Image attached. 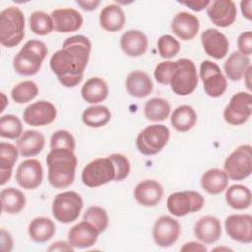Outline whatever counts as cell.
I'll return each mask as SVG.
<instances>
[{
    "label": "cell",
    "mask_w": 252,
    "mask_h": 252,
    "mask_svg": "<svg viewBox=\"0 0 252 252\" xmlns=\"http://www.w3.org/2000/svg\"><path fill=\"white\" fill-rule=\"evenodd\" d=\"M205 204L204 197L196 191L175 192L168 196L167 210L175 217H183L200 211Z\"/></svg>",
    "instance_id": "30bf717a"
},
{
    "label": "cell",
    "mask_w": 252,
    "mask_h": 252,
    "mask_svg": "<svg viewBox=\"0 0 252 252\" xmlns=\"http://www.w3.org/2000/svg\"><path fill=\"white\" fill-rule=\"evenodd\" d=\"M48 181L54 188H66L75 180L78 164L74 151L68 149H51L46 156Z\"/></svg>",
    "instance_id": "7a4b0ae2"
},
{
    "label": "cell",
    "mask_w": 252,
    "mask_h": 252,
    "mask_svg": "<svg viewBox=\"0 0 252 252\" xmlns=\"http://www.w3.org/2000/svg\"><path fill=\"white\" fill-rule=\"evenodd\" d=\"M48 53L44 42L35 39L28 40L13 59L16 73L22 76H33L38 73Z\"/></svg>",
    "instance_id": "3957f363"
},
{
    "label": "cell",
    "mask_w": 252,
    "mask_h": 252,
    "mask_svg": "<svg viewBox=\"0 0 252 252\" xmlns=\"http://www.w3.org/2000/svg\"><path fill=\"white\" fill-rule=\"evenodd\" d=\"M207 14L214 25L226 28L234 23L237 10L235 3L231 0H215L207 7Z\"/></svg>",
    "instance_id": "e0dca14e"
},
{
    "label": "cell",
    "mask_w": 252,
    "mask_h": 252,
    "mask_svg": "<svg viewBox=\"0 0 252 252\" xmlns=\"http://www.w3.org/2000/svg\"><path fill=\"white\" fill-rule=\"evenodd\" d=\"M108 86L106 82L99 77L88 79L81 89L83 99L91 104H96L104 101L108 96Z\"/></svg>",
    "instance_id": "484cf974"
},
{
    "label": "cell",
    "mask_w": 252,
    "mask_h": 252,
    "mask_svg": "<svg viewBox=\"0 0 252 252\" xmlns=\"http://www.w3.org/2000/svg\"><path fill=\"white\" fill-rule=\"evenodd\" d=\"M170 113V104L161 97H153L144 105L145 117L154 122L165 120Z\"/></svg>",
    "instance_id": "8d00e7d4"
},
{
    "label": "cell",
    "mask_w": 252,
    "mask_h": 252,
    "mask_svg": "<svg viewBox=\"0 0 252 252\" xmlns=\"http://www.w3.org/2000/svg\"><path fill=\"white\" fill-rule=\"evenodd\" d=\"M225 201L235 210H244L250 207L252 195L250 189L242 184H233L226 189Z\"/></svg>",
    "instance_id": "836d02e7"
},
{
    "label": "cell",
    "mask_w": 252,
    "mask_h": 252,
    "mask_svg": "<svg viewBox=\"0 0 252 252\" xmlns=\"http://www.w3.org/2000/svg\"><path fill=\"white\" fill-rule=\"evenodd\" d=\"M228 178L239 181L247 178L252 171V147L240 145L226 158L223 165Z\"/></svg>",
    "instance_id": "ba28073f"
},
{
    "label": "cell",
    "mask_w": 252,
    "mask_h": 252,
    "mask_svg": "<svg viewBox=\"0 0 252 252\" xmlns=\"http://www.w3.org/2000/svg\"><path fill=\"white\" fill-rule=\"evenodd\" d=\"M163 188L154 179H145L139 182L134 189L136 201L144 207H155L162 199Z\"/></svg>",
    "instance_id": "44dd1931"
},
{
    "label": "cell",
    "mask_w": 252,
    "mask_h": 252,
    "mask_svg": "<svg viewBox=\"0 0 252 252\" xmlns=\"http://www.w3.org/2000/svg\"><path fill=\"white\" fill-rule=\"evenodd\" d=\"M83 220L91 222L100 233L105 231L109 222L107 212L98 206L89 207L83 215Z\"/></svg>",
    "instance_id": "60d3db41"
},
{
    "label": "cell",
    "mask_w": 252,
    "mask_h": 252,
    "mask_svg": "<svg viewBox=\"0 0 252 252\" xmlns=\"http://www.w3.org/2000/svg\"><path fill=\"white\" fill-rule=\"evenodd\" d=\"M14 241L11 234L4 228L1 229V250L4 252H9L13 249Z\"/></svg>",
    "instance_id": "c3c4849f"
},
{
    "label": "cell",
    "mask_w": 252,
    "mask_h": 252,
    "mask_svg": "<svg viewBox=\"0 0 252 252\" xmlns=\"http://www.w3.org/2000/svg\"><path fill=\"white\" fill-rule=\"evenodd\" d=\"M100 232L89 221L84 220L72 226L68 232V242L74 248H88L93 246Z\"/></svg>",
    "instance_id": "ffe728a7"
},
{
    "label": "cell",
    "mask_w": 252,
    "mask_h": 252,
    "mask_svg": "<svg viewBox=\"0 0 252 252\" xmlns=\"http://www.w3.org/2000/svg\"><path fill=\"white\" fill-rule=\"evenodd\" d=\"M83 206V199L78 193L62 192L57 194L52 201V215L61 223H71L79 218Z\"/></svg>",
    "instance_id": "52a82bcc"
},
{
    "label": "cell",
    "mask_w": 252,
    "mask_h": 252,
    "mask_svg": "<svg viewBox=\"0 0 252 252\" xmlns=\"http://www.w3.org/2000/svg\"><path fill=\"white\" fill-rule=\"evenodd\" d=\"M110 118V110L106 106L99 104L87 107L82 114L83 122L91 128H100L106 125Z\"/></svg>",
    "instance_id": "d590c367"
},
{
    "label": "cell",
    "mask_w": 252,
    "mask_h": 252,
    "mask_svg": "<svg viewBox=\"0 0 252 252\" xmlns=\"http://www.w3.org/2000/svg\"><path fill=\"white\" fill-rule=\"evenodd\" d=\"M227 235L240 243L252 242V217L249 214L229 215L224 220Z\"/></svg>",
    "instance_id": "5bb4252c"
},
{
    "label": "cell",
    "mask_w": 252,
    "mask_h": 252,
    "mask_svg": "<svg viewBox=\"0 0 252 252\" xmlns=\"http://www.w3.org/2000/svg\"><path fill=\"white\" fill-rule=\"evenodd\" d=\"M19 150L13 144L0 143V184L4 185L12 176L13 167L18 159Z\"/></svg>",
    "instance_id": "4dcf8cb0"
},
{
    "label": "cell",
    "mask_w": 252,
    "mask_h": 252,
    "mask_svg": "<svg viewBox=\"0 0 252 252\" xmlns=\"http://www.w3.org/2000/svg\"><path fill=\"white\" fill-rule=\"evenodd\" d=\"M174 66L175 61L170 60H165L158 63L154 71V77L157 82L161 85H169V79Z\"/></svg>",
    "instance_id": "f6af8a7d"
},
{
    "label": "cell",
    "mask_w": 252,
    "mask_h": 252,
    "mask_svg": "<svg viewBox=\"0 0 252 252\" xmlns=\"http://www.w3.org/2000/svg\"><path fill=\"white\" fill-rule=\"evenodd\" d=\"M237 46L240 53L250 55L252 53V32L246 31L239 34L237 38Z\"/></svg>",
    "instance_id": "bcb514c9"
},
{
    "label": "cell",
    "mask_w": 252,
    "mask_h": 252,
    "mask_svg": "<svg viewBox=\"0 0 252 252\" xmlns=\"http://www.w3.org/2000/svg\"><path fill=\"white\" fill-rule=\"evenodd\" d=\"M2 211L8 214H18L26 206V197L24 193L14 187H7L0 193Z\"/></svg>",
    "instance_id": "e575fe53"
},
{
    "label": "cell",
    "mask_w": 252,
    "mask_h": 252,
    "mask_svg": "<svg viewBox=\"0 0 252 252\" xmlns=\"http://www.w3.org/2000/svg\"><path fill=\"white\" fill-rule=\"evenodd\" d=\"M76 4L80 6L81 9H83L84 11L91 12L95 10L98 7V5L100 4V1L99 0H77Z\"/></svg>",
    "instance_id": "f907efd6"
},
{
    "label": "cell",
    "mask_w": 252,
    "mask_h": 252,
    "mask_svg": "<svg viewBox=\"0 0 252 252\" xmlns=\"http://www.w3.org/2000/svg\"><path fill=\"white\" fill-rule=\"evenodd\" d=\"M211 1L209 0H187V1H178L179 4L186 6L187 8L195 11L200 12L204 9H207Z\"/></svg>",
    "instance_id": "7dc6e473"
},
{
    "label": "cell",
    "mask_w": 252,
    "mask_h": 252,
    "mask_svg": "<svg viewBox=\"0 0 252 252\" xmlns=\"http://www.w3.org/2000/svg\"><path fill=\"white\" fill-rule=\"evenodd\" d=\"M250 65V58L239 51L232 52L223 64V70L226 77L233 81H240Z\"/></svg>",
    "instance_id": "1f68e13d"
},
{
    "label": "cell",
    "mask_w": 252,
    "mask_h": 252,
    "mask_svg": "<svg viewBox=\"0 0 252 252\" xmlns=\"http://www.w3.org/2000/svg\"><path fill=\"white\" fill-rule=\"evenodd\" d=\"M48 251H73L74 247L67 241L64 240H58L56 242H53L48 248Z\"/></svg>",
    "instance_id": "681fc988"
},
{
    "label": "cell",
    "mask_w": 252,
    "mask_h": 252,
    "mask_svg": "<svg viewBox=\"0 0 252 252\" xmlns=\"http://www.w3.org/2000/svg\"><path fill=\"white\" fill-rule=\"evenodd\" d=\"M43 179V168L37 159H26L20 163L16 170V181L24 189L37 188Z\"/></svg>",
    "instance_id": "2e32d148"
},
{
    "label": "cell",
    "mask_w": 252,
    "mask_h": 252,
    "mask_svg": "<svg viewBox=\"0 0 252 252\" xmlns=\"http://www.w3.org/2000/svg\"><path fill=\"white\" fill-rule=\"evenodd\" d=\"M198 82L197 68L191 59L180 58L175 61L169 79V85L173 93L181 96L188 95L195 91Z\"/></svg>",
    "instance_id": "5b68a950"
},
{
    "label": "cell",
    "mask_w": 252,
    "mask_h": 252,
    "mask_svg": "<svg viewBox=\"0 0 252 252\" xmlns=\"http://www.w3.org/2000/svg\"><path fill=\"white\" fill-rule=\"evenodd\" d=\"M120 47L122 51L130 57L143 55L148 48V38L139 30H128L120 37Z\"/></svg>",
    "instance_id": "cb8c5ba5"
},
{
    "label": "cell",
    "mask_w": 252,
    "mask_h": 252,
    "mask_svg": "<svg viewBox=\"0 0 252 252\" xmlns=\"http://www.w3.org/2000/svg\"><path fill=\"white\" fill-rule=\"evenodd\" d=\"M55 224L47 217H36L29 224L28 233L32 240L36 243H43L50 240L55 234Z\"/></svg>",
    "instance_id": "f1b7e54d"
},
{
    "label": "cell",
    "mask_w": 252,
    "mask_h": 252,
    "mask_svg": "<svg viewBox=\"0 0 252 252\" xmlns=\"http://www.w3.org/2000/svg\"><path fill=\"white\" fill-rule=\"evenodd\" d=\"M23 134V125L20 118L13 114L0 117V136L2 138L15 140Z\"/></svg>",
    "instance_id": "ab89813d"
},
{
    "label": "cell",
    "mask_w": 252,
    "mask_h": 252,
    "mask_svg": "<svg viewBox=\"0 0 252 252\" xmlns=\"http://www.w3.org/2000/svg\"><path fill=\"white\" fill-rule=\"evenodd\" d=\"M126 90L130 95L143 98L148 96L153 92V81L150 76L144 71H133L128 74L125 81Z\"/></svg>",
    "instance_id": "d4e9b609"
},
{
    "label": "cell",
    "mask_w": 252,
    "mask_h": 252,
    "mask_svg": "<svg viewBox=\"0 0 252 252\" xmlns=\"http://www.w3.org/2000/svg\"><path fill=\"white\" fill-rule=\"evenodd\" d=\"M170 122L176 131L180 133L188 132L197 122V113L190 105H180L173 110Z\"/></svg>",
    "instance_id": "d6a6232c"
},
{
    "label": "cell",
    "mask_w": 252,
    "mask_h": 252,
    "mask_svg": "<svg viewBox=\"0 0 252 252\" xmlns=\"http://www.w3.org/2000/svg\"><path fill=\"white\" fill-rule=\"evenodd\" d=\"M91 48L90 39L79 34L66 38L62 48L52 54L49 65L61 85L73 88L82 81Z\"/></svg>",
    "instance_id": "6da1fadb"
},
{
    "label": "cell",
    "mask_w": 252,
    "mask_h": 252,
    "mask_svg": "<svg viewBox=\"0 0 252 252\" xmlns=\"http://www.w3.org/2000/svg\"><path fill=\"white\" fill-rule=\"evenodd\" d=\"M228 185V176L220 168H210L201 177V186L205 192L211 195L222 193Z\"/></svg>",
    "instance_id": "83f0119b"
},
{
    "label": "cell",
    "mask_w": 252,
    "mask_h": 252,
    "mask_svg": "<svg viewBox=\"0 0 252 252\" xmlns=\"http://www.w3.org/2000/svg\"><path fill=\"white\" fill-rule=\"evenodd\" d=\"M54 30L60 33L78 31L83 25L82 15L73 8H59L51 13Z\"/></svg>",
    "instance_id": "d6986e66"
},
{
    "label": "cell",
    "mask_w": 252,
    "mask_h": 252,
    "mask_svg": "<svg viewBox=\"0 0 252 252\" xmlns=\"http://www.w3.org/2000/svg\"><path fill=\"white\" fill-rule=\"evenodd\" d=\"M200 78L204 91L210 97H220L227 88V81L220 68L211 60H204L200 65Z\"/></svg>",
    "instance_id": "8fae6325"
},
{
    "label": "cell",
    "mask_w": 252,
    "mask_h": 252,
    "mask_svg": "<svg viewBox=\"0 0 252 252\" xmlns=\"http://www.w3.org/2000/svg\"><path fill=\"white\" fill-rule=\"evenodd\" d=\"M181 251H194V252H205L207 251V248L204 244L196 242V241H190L186 242L181 248Z\"/></svg>",
    "instance_id": "816d5d0a"
},
{
    "label": "cell",
    "mask_w": 252,
    "mask_h": 252,
    "mask_svg": "<svg viewBox=\"0 0 252 252\" xmlns=\"http://www.w3.org/2000/svg\"><path fill=\"white\" fill-rule=\"evenodd\" d=\"M170 137L169 129L163 124H152L144 128L136 139V147L140 153L153 156L159 153Z\"/></svg>",
    "instance_id": "8992f818"
},
{
    "label": "cell",
    "mask_w": 252,
    "mask_h": 252,
    "mask_svg": "<svg viewBox=\"0 0 252 252\" xmlns=\"http://www.w3.org/2000/svg\"><path fill=\"white\" fill-rule=\"evenodd\" d=\"M38 94V87L32 81H23L11 91L12 99L19 104L27 103L34 99Z\"/></svg>",
    "instance_id": "74e56055"
},
{
    "label": "cell",
    "mask_w": 252,
    "mask_h": 252,
    "mask_svg": "<svg viewBox=\"0 0 252 252\" xmlns=\"http://www.w3.org/2000/svg\"><path fill=\"white\" fill-rule=\"evenodd\" d=\"M76 144L73 135L67 130H58L50 138V149H68L75 151Z\"/></svg>",
    "instance_id": "7bdbcfd3"
},
{
    "label": "cell",
    "mask_w": 252,
    "mask_h": 252,
    "mask_svg": "<svg viewBox=\"0 0 252 252\" xmlns=\"http://www.w3.org/2000/svg\"><path fill=\"white\" fill-rule=\"evenodd\" d=\"M57 115L55 106L46 100H39L28 105L24 112V121L31 126H44L52 123Z\"/></svg>",
    "instance_id": "9a60e30c"
},
{
    "label": "cell",
    "mask_w": 252,
    "mask_h": 252,
    "mask_svg": "<svg viewBox=\"0 0 252 252\" xmlns=\"http://www.w3.org/2000/svg\"><path fill=\"white\" fill-rule=\"evenodd\" d=\"M252 1L251 0H243L240 2L241 13L245 19L248 21L252 20Z\"/></svg>",
    "instance_id": "f5cc1de1"
},
{
    "label": "cell",
    "mask_w": 252,
    "mask_h": 252,
    "mask_svg": "<svg viewBox=\"0 0 252 252\" xmlns=\"http://www.w3.org/2000/svg\"><path fill=\"white\" fill-rule=\"evenodd\" d=\"M30 29L37 35L49 34L54 30L51 16L42 11H35L31 14L29 19Z\"/></svg>",
    "instance_id": "f35d334b"
},
{
    "label": "cell",
    "mask_w": 252,
    "mask_h": 252,
    "mask_svg": "<svg viewBox=\"0 0 252 252\" xmlns=\"http://www.w3.org/2000/svg\"><path fill=\"white\" fill-rule=\"evenodd\" d=\"M1 94H2V99H3V105H2V108H1V110H0V112H3L4 111V109H5V106H6V104L9 102L8 100L6 101L5 99H6V95H5V94L2 92L1 93Z\"/></svg>",
    "instance_id": "11a10c76"
},
{
    "label": "cell",
    "mask_w": 252,
    "mask_h": 252,
    "mask_svg": "<svg viewBox=\"0 0 252 252\" xmlns=\"http://www.w3.org/2000/svg\"><path fill=\"white\" fill-rule=\"evenodd\" d=\"M44 136L35 130L25 131L17 141V148L22 157H34L44 148Z\"/></svg>",
    "instance_id": "4316f807"
},
{
    "label": "cell",
    "mask_w": 252,
    "mask_h": 252,
    "mask_svg": "<svg viewBox=\"0 0 252 252\" xmlns=\"http://www.w3.org/2000/svg\"><path fill=\"white\" fill-rule=\"evenodd\" d=\"M180 234V224L174 218L164 215L159 217L154 223L152 235L155 243L160 247L173 245Z\"/></svg>",
    "instance_id": "4fadbf2b"
},
{
    "label": "cell",
    "mask_w": 252,
    "mask_h": 252,
    "mask_svg": "<svg viewBox=\"0 0 252 252\" xmlns=\"http://www.w3.org/2000/svg\"><path fill=\"white\" fill-rule=\"evenodd\" d=\"M116 170L113 161L106 158H99L90 161L82 171V181L88 187H98L115 180Z\"/></svg>",
    "instance_id": "9c48e42d"
},
{
    "label": "cell",
    "mask_w": 252,
    "mask_h": 252,
    "mask_svg": "<svg viewBox=\"0 0 252 252\" xmlns=\"http://www.w3.org/2000/svg\"><path fill=\"white\" fill-rule=\"evenodd\" d=\"M99 24L107 32L120 31L125 24V15L120 6L116 4L106 5L99 14Z\"/></svg>",
    "instance_id": "f546056e"
},
{
    "label": "cell",
    "mask_w": 252,
    "mask_h": 252,
    "mask_svg": "<svg viewBox=\"0 0 252 252\" xmlns=\"http://www.w3.org/2000/svg\"><path fill=\"white\" fill-rule=\"evenodd\" d=\"M201 41L205 52L215 58H223L229 49L227 37L217 29H207L201 34Z\"/></svg>",
    "instance_id": "ac0fdd59"
},
{
    "label": "cell",
    "mask_w": 252,
    "mask_h": 252,
    "mask_svg": "<svg viewBox=\"0 0 252 252\" xmlns=\"http://www.w3.org/2000/svg\"><path fill=\"white\" fill-rule=\"evenodd\" d=\"M199 29V19L197 16L188 12L177 13L171 22V30L173 33L181 40L186 41L193 39L197 35Z\"/></svg>",
    "instance_id": "7402d4cb"
},
{
    "label": "cell",
    "mask_w": 252,
    "mask_h": 252,
    "mask_svg": "<svg viewBox=\"0 0 252 252\" xmlns=\"http://www.w3.org/2000/svg\"><path fill=\"white\" fill-rule=\"evenodd\" d=\"M220 220L214 216L200 218L194 225V234L197 239L205 244L215 243L221 236Z\"/></svg>",
    "instance_id": "603a6c76"
},
{
    "label": "cell",
    "mask_w": 252,
    "mask_h": 252,
    "mask_svg": "<svg viewBox=\"0 0 252 252\" xmlns=\"http://www.w3.org/2000/svg\"><path fill=\"white\" fill-rule=\"evenodd\" d=\"M108 157L113 161L115 166V181H121L128 177L131 170V164L128 158L122 154H111Z\"/></svg>",
    "instance_id": "ee69618b"
},
{
    "label": "cell",
    "mask_w": 252,
    "mask_h": 252,
    "mask_svg": "<svg viewBox=\"0 0 252 252\" xmlns=\"http://www.w3.org/2000/svg\"><path fill=\"white\" fill-rule=\"evenodd\" d=\"M25 36V17L18 7H8L0 13V43L15 47Z\"/></svg>",
    "instance_id": "277c9868"
},
{
    "label": "cell",
    "mask_w": 252,
    "mask_h": 252,
    "mask_svg": "<svg viewBox=\"0 0 252 252\" xmlns=\"http://www.w3.org/2000/svg\"><path fill=\"white\" fill-rule=\"evenodd\" d=\"M252 114V95L249 92L234 94L223 111L224 120L230 125L245 123Z\"/></svg>",
    "instance_id": "7c38bea8"
},
{
    "label": "cell",
    "mask_w": 252,
    "mask_h": 252,
    "mask_svg": "<svg viewBox=\"0 0 252 252\" xmlns=\"http://www.w3.org/2000/svg\"><path fill=\"white\" fill-rule=\"evenodd\" d=\"M251 71H252V66H249L248 69L246 70L243 78H244V81H245V85L247 87V89L249 91H251Z\"/></svg>",
    "instance_id": "db71d44e"
},
{
    "label": "cell",
    "mask_w": 252,
    "mask_h": 252,
    "mask_svg": "<svg viewBox=\"0 0 252 252\" xmlns=\"http://www.w3.org/2000/svg\"><path fill=\"white\" fill-rule=\"evenodd\" d=\"M158 49L159 55L164 59H170L180 51V43L169 34L161 35L158 40Z\"/></svg>",
    "instance_id": "b9f144b4"
}]
</instances>
